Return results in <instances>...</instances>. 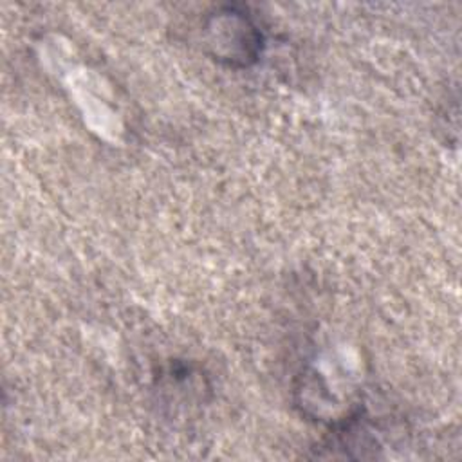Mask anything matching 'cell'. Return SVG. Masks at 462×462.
Segmentation results:
<instances>
[{
	"instance_id": "cell-1",
	"label": "cell",
	"mask_w": 462,
	"mask_h": 462,
	"mask_svg": "<svg viewBox=\"0 0 462 462\" xmlns=\"http://www.w3.org/2000/svg\"><path fill=\"white\" fill-rule=\"evenodd\" d=\"M202 38L213 60L235 69L253 65L263 51V32L242 5L213 9L204 18Z\"/></svg>"
}]
</instances>
